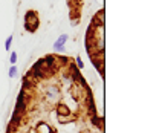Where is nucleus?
Segmentation results:
<instances>
[{
	"label": "nucleus",
	"mask_w": 159,
	"mask_h": 133,
	"mask_svg": "<svg viewBox=\"0 0 159 133\" xmlns=\"http://www.w3.org/2000/svg\"><path fill=\"white\" fill-rule=\"evenodd\" d=\"M75 66H77L78 69H84V63H83V60H81L80 57L75 58Z\"/></svg>",
	"instance_id": "nucleus-13"
},
{
	"label": "nucleus",
	"mask_w": 159,
	"mask_h": 133,
	"mask_svg": "<svg viewBox=\"0 0 159 133\" xmlns=\"http://www.w3.org/2000/svg\"><path fill=\"white\" fill-rule=\"evenodd\" d=\"M16 110H19L20 113H25V112L28 110V101H26V99H21V98H17Z\"/></svg>",
	"instance_id": "nucleus-9"
},
{
	"label": "nucleus",
	"mask_w": 159,
	"mask_h": 133,
	"mask_svg": "<svg viewBox=\"0 0 159 133\" xmlns=\"http://www.w3.org/2000/svg\"><path fill=\"white\" fill-rule=\"evenodd\" d=\"M8 75H9V78H16V76L19 75V67H17V66H11Z\"/></svg>",
	"instance_id": "nucleus-10"
},
{
	"label": "nucleus",
	"mask_w": 159,
	"mask_h": 133,
	"mask_svg": "<svg viewBox=\"0 0 159 133\" xmlns=\"http://www.w3.org/2000/svg\"><path fill=\"white\" fill-rule=\"evenodd\" d=\"M21 121H23V113H20L19 110H14V113H12V116H11L9 124H14V126L19 127L20 124H21Z\"/></svg>",
	"instance_id": "nucleus-8"
},
{
	"label": "nucleus",
	"mask_w": 159,
	"mask_h": 133,
	"mask_svg": "<svg viewBox=\"0 0 159 133\" xmlns=\"http://www.w3.org/2000/svg\"><path fill=\"white\" fill-rule=\"evenodd\" d=\"M11 44H12V35H9V37L6 38V41H5V49L9 51V49H11Z\"/></svg>",
	"instance_id": "nucleus-12"
},
{
	"label": "nucleus",
	"mask_w": 159,
	"mask_h": 133,
	"mask_svg": "<svg viewBox=\"0 0 159 133\" xmlns=\"http://www.w3.org/2000/svg\"><path fill=\"white\" fill-rule=\"evenodd\" d=\"M55 112H57V115H58L60 119H63L64 116H70V107L66 104V103H57L55 104Z\"/></svg>",
	"instance_id": "nucleus-3"
},
{
	"label": "nucleus",
	"mask_w": 159,
	"mask_h": 133,
	"mask_svg": "<svg viewBox=\"0 0 159 133\" xmlns=\"http://www.w3.org/2000/svg\"><path fill=\"white\" fill-rule=\"evenodd\" d=\"M61 83H63V86H66L67 89H70L72 86H74V78L69 75V72H63L61 74Z\"/></svg>",
	"instance_id": "nucleus-7"
},
{
	"label": "nucleus",
	"mask_w": 159,
	"mask_h": 133,
	"mask_svg": "<svg viewBox=\"0 0 159 133\" xmlns=\"http://www.w3.org/2000/svg\"><path fill=\"white\" fill-rule=\"evenodd\" d=\"M17 58H19L17 52H11V55H9V63H11L12 66H16V63H17Z\"/></svg>",
	"instance_id": "nucleus-11"
},
{
	"label": "nucleus",
	"mask_w": 159,
	"mask_h": 133,
	"mask_svg": "<svg viewBox=\"0 0 159 133\" xmlns=\"http://www.w3.org/2000/svg\"><path fill=\"white\" fill-rule=\"evenodd\" d=\"M44 96H46V101L49 104L60 103V99H61L60 84H48V86H44Z\"/></svg>",
	"instance_id": "nucleus-1"
},
{
	"label": "nucleus",
	"mask_w": 159,
	"mask_h": 133,
	"mask_svg": "<svg viewBox=\"0 0 159 133\" xmlns=\"http://www.w3.org/2000/svg\"><path fill=\"white\" fill-rule=\"evenodd\" d=\"M35 133H55V132H54V129L51 127L49 122H46V121H40L39 124L35 126Z\"/></svg>",
	"instance_id": "nucleus-4"
},
{
	"label": "nucleus",
	"mask_w": 159,
	"mask_h": 133,
	"mask_svg": "<svg viewBox=\"0 0 159 133\" xmlns=\"http://www.w3.org/2000/svg\"><path fill=\"white\" fill-rule=\"evenodd\" d=\"M39 23H40V20L35 11H28L26 12V16H25V28H26V31L34 32L37 29Z\"/></svg>",
	"instance_id": "nucleus-2"
},
{
	"label": "nucleus",
	"mask_w": 159,
	"mask_h": 133,
	"mask_svg": "<svg viewBox=\"0 0 159 133\" xmlns=\"http://www.w3.org/2000/svg\"><path fill=\"white\" fill-rule=\"evenodd\" d=\"M93 28H98V26H104V11H98L93 17H92V25Z\"/></svg>",
	"instance_id": "nucleus-5"
},
{
	"label": "nucleus",
	"mask_w": 159,
	"mask_h": 133,
	"mask_svg": "<svg viewBox=\"0 0 159 133\" xmlns=\"http://www.w3.org/2000/svg\"><path fill=\"white\" fill-rule=\"evenodd\" d=\"M67 40H69V37H67L66 34H61V35L55 40V43H54V49H55V51H63V49H64V44L67 43Z\"/></svg>",
	"instance_id": "nucleus-6"
}]
</instances>
